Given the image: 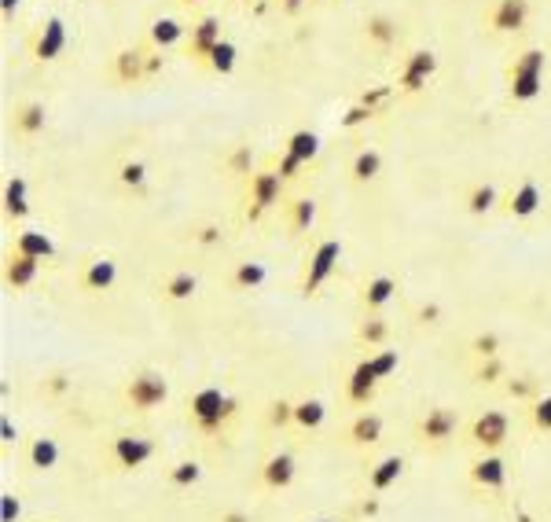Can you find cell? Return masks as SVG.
I'll return each instance as SVG.
<instances>
[{"instance_id": "cell-3", "label": "cell", "mask_w": 551, "mask_h": 522, "mask_svg": "<svg viewBox=\"0 0 551 522\" xmlns=\"http://www.w3.org/2000/svg\"><path fill=\"white\" fill-rule=\"evenodd\" d=\"M118 398H122L125 412L151 416V412H158L169 401V379L162 372H155V368H140V372H133L122 383Z\"/></svg>"}, {"instance_id": "cell-24", "label": "cell", "mask_w": 551, "mask_h": 522, "mask_svg": "<svg viewBox=\"0 0 551 522\" xmlns=\"http://www.w3.org/2000/svg\"><path fill=\"white\" fill-rule=\"evenodd\" d=\"M280 210H283V225H287V232H291V236H305V232H313L316 214H320V203H316L313 195H294V199H287Z\"/></svg>"}, {"instance_id": "cell-61", "label": "cell", "mask_w": 551, "mask_h": 522, "mask_svg": "<svg viewBox=\"0 0 551 522\" xmlns=\"http://www.w3.org/2000/svg\"><path fill=\"white\" fill-rule=\"evenodd\" d=\"M313 522H346V519H313Z\"/></svg>"}, {"instance_id": "cell-54", "label": "cell", "mask_w": 551, "mask_h": 522, "mask_svg": "<svg viewBox=\"0 0 551 522\" xmlns=\"http://www.w3.org/2000/svg\"><path fill=\"white\" fill-rule=\"evenodd\" d=\"M12 445H19V427L12 423V416H4V420H0V449L8 453Z\"/></svg>"}, {"instance_id": "cell-1", "label": "cell", "mask_w": 551, "mask_h": 522, "mask_svg": "<svg viewBox=\"0 0 551 522\" xmlns=\"http://www.w3.org/2000/svg\"><path fill=\"white\" fill-rule=\"evenodd\" d=\"M239 412H243V401L225 394L221 386H199L184 398V420L203 438H225L228 427L239 420Z\"/></svg>"}, {"instance_id": "cell-5", "label": "cell", "mask_w": 551, "mask_h": 522, "mask_svg": "<svg viewBox=\"0 0 551 522\" xmlns=\"http://www.w3.org/2000/svg\"><path fill=\"white\" fill-rule=\"evenodd\" d=\"M338 261H342V239L338 236L320 239V243L305 254V269H302V280H298V295L302 298L320 295V291L327 287V280L335 276Z\"/></svg>"}, {"instance_id": "cell-40", "label": "cell", "mask_w": 551, "mask_h": 522, "mask_svg": "<svg viewBox=\"0 0 551 522\" xmlns=\"http://www.w3.org/2000/svg\"><path fill=\"white\" fill-rule=\"evenodd\" d=\"M236 63H239V48L225 37V41H221V45H217L214 52H210V59H206V67H203V70H210L214 78H228V74L236 70Z\"/></svg>"}, {"instance_id": "cell-43", "label": "cell", "mask_w": 551, "mask_h": 522, "mask_svg": "<svg viewBox=\"0 0 551 522\" xmlns=\"http://www.w3.org/2000/svg\"><path fill=\"white\" fill-rule=\"evenodd\" d=\"M504 394L515 401H537L540 398V383L533 379V375H507L504 379Z\"/></svg>"}, {"instance_id": "cell-58", "label": "cell", "mask_w": 551, "mask_h": 522, "mask_svg": "<svg viewBox=\"0 0 551 522\" xmlns=\"http://www.w3.org/2000/svg\"><path fill=\"white\" fill-rule=\"evenodd\" d=\"M438 317H441V309H438V306L419 309V324H438Z\"/></svg>"}, {"instance_id": "cell-7", "label": "cell", "mask_w": 551, "mask_h": 522, "mask_svg": "<svg viewBox=\"0 0 551 522\" xmlns=\"http://www.w3.org/2000/svg\"><path fill=\"white\" fill-rule=\"evenodd\" d=\"M511 442V416L504 409H482L467 423V445L478 453H504Z\"/></svg>"}, {"instance_id": "cell-38", "label": "cell", "mask_w": 551, "mask_h": 522, "mask_svg": "<svg viewBox=\"0 0 551 522\" xmlns=\"http://www.w3.org/2000/svg\"><path fill=\"white\" fill-rule=\"evenodd\" d=\"M203 482V464L199 460H177L166 467V486L169 489H192Z\"/></svg>"}, {"instance_id": "cell-31", "label": "cell", "mask_w": 551, "mask_h": 522, "mask_svg": "<svg viewBox=\"0 0 551 522\" xmlns=\"http://www.w3.org/2000/svg\"><path fill=\"white\" fill-rule=\"evenodd\" d=\"M26 195H30L26 177H8V181H4V195H0V203H4V217L15 221V225L30 217V199H26Z\"/></svg>"}, {"instance_id": "cell-28", "label": "cell", "mask_w": 551, "mask_h": 522, "mask_svg": "<svg viewBox=\"0 0 551 522\" xmlns=\"http://www.w3.org/2000/svg\"><path fill=\"white\" fill-rule=\"evenodd\" d=\"M23 460L30 471H56L59 467V442L52 434H37L23 449Z\"/></svg>"}, {"instance_id": "cell-39", "label": "cell", "mask_w": 551, "mask_h": 522, "mask_svg": "<svg viewBox=\"0 0 551 522\" xmlns=\"http://www.w3.org/2000/svg\"><path fill=\"white\" fill-rule=\"evenodd\" d=\"M507 375H511V368H507L504 353H500V357H485V361H474V368H471V379H474L478 386H496V383H504Z\"/></svg>"}, {"instance_id": "cell-55", "label": "cell", "mask_w": 551, "mask_h": 522, "mask_svg": "<svg viewBox=\"0 0 551 522\" xmlns=\"http://www.w3.org/2000/svg\"><path fill=\"white\" fill-rule=\"evenodd\" d=\"M309 8V0H280V15L283 19H298Z\"/></svg>"}, {"instance_id": "cell-32", "label": "cell", "mask_w": 551, "mask_h": 522, "mask_svg": "<svg viewBox=\"0 0 551 522\" xmlns=\"http://www.w3.org/2000/svg\"><path fill=\"white\" fill-rule=\"evenodd\" d=\"M349 184H357V188H364V184H372L379 173H383V151L375 148H360L353 159H349Z\"/></svg>"}, {"instance_id": "cell-62", "label": "cell", "mask_w": 551, "mask_h": 522, "mask_svg": "<svg viewBox=\"0 0 551 522\" xmlns=\"http://www.w3.org/2000/svg\"><path fill=\"white\" fill-rule=\"evenodd\" d=\"M232 4H254V0H232Z\"/></svg>"}, {"instance_id": "cell-8", "label": "cell", "mask_w": 551, "mask_h": 522, "mask_svg": "<svg viewBox=\"0 0 551 522\" xmlns=\"http://www.w3.org/2000/svg\"><path fill=\"white\" fill-rule=\"evenodd\" d=\"M26 52H30V59L34 63H56L63 52H67V23L59 19V15H48V19H41V23L30 30V37H26Z\"/></svg>"}, {"instance_id": "cell-46", "label": "cell", "mask_w": 551, "mask_h": 522, "mask_svg": "<svg viewBox=\"0 0 551 522\" xmlns=\"http://www.w3.org/2000/svg\"><path fill=\"white\" fill-rule=\"evenodd\" d=\"M368 361H372L375 375H379V383H386V379H394L397 368H401V353L390 350V346H383V350H375Z\"/></svg>"}, {"instance_id": "cell-25", "label": "cell", "mask_w": 551, "mask_h": 522, "mask_svg": "<svg viewBox=\"0 0 551 522\" xmlns=\"http://www.w3.org/2000/svg\"><path fill=\"white\" fill-rule=\"evenodd\" d=\"M544 96V74H529V70L507 67V100L526 107V103Z\"/></svg>"}, {"instance_id": "cell-49", "label": "cell", "mask_w": 551, "mask_h": 522, "mask_svg": "<svg viewBox=\"0 0 551 522\" xmlns=\"http://www.w3.org/2000/svg\"><path fill=\"white\" fill-rule=\"evenodd\" d=\"M529 427L537 434H551V394L529 401Z\"/></svg>"}, {"instance_id": "cell-13", "label": "cell", "mask_w": 551, "mask_h": 522, "mask_svg": "<svg viewBox=\"0 0 551 522\" xmlns=\"http://www.w3.org/2000/svg\"><path fill=\"white\" fill-rule=\"evenodd\" d=\"M467 482L482 493H504L507 489V460L504 453H478L467 464Z\"/></svg>"}, {"instance_id": "cell-51", "label": "cell", "mask_w": 551, "mask_h": 522, "mask_svg": "<svg viewBox=\"0 0 551 522\" xmlns=\"http://www.w3.org/2000/svg\"><path fill=\"white\" fill-rule=\"evenodd\" d=\"M397 96V85H375V89H364L360 92V103H368L375 114H383L390 107V100Z\"/></svg>"}, {"instance_id": "cell-33", "label": "cell", "mask_w": 551, "mask_h": 522, "mask_svg": "<svg viewBox=\"0 0 551 522\" xmlns=\"http://www.w3.org/2000/svg\"><path fill=\"white\" fill-rule=\"evenodd\" d=\"M265 280H269V269H265L261 261H239L236 269L228 273V291L247 295V291H258V287H265Z\"/></svg>"}, {"instance_id": "cell-27", "label": "cell", "mask_w": 551, "mask_h": 522, "mask_svg": "<svg viewBox=\"0 0 551 522\" xmlns=\"http://www.w3.org/2000/svg\"><path fill=\"white\" fill-rule=\"evenodd\" d=\"M405 475V456H383V460H375L368 467V475H364V486L372 489V493H386V489H394Z\"/></svg>"}, {"instance_id": "cell-48", "label": "cell", "mask_w": 551, "mask_h": 522, "mask_svg": "<svg viewBox=\"0 0 551 522\" xmlns=\"http://www.w3.org/2000/svg\"><path fill=\"white\" fill-rule=\"evenodd\" d=\"M188 239H192L195 247H221L225 243V228L214 225V221H199V225H192Z\"/></svg>"}, {"instance_id": "cell-34", "label": "cell", "mask_w": 551, "mask_h": 522, "mask_svg": "<svg viewBox=\"0 0 551 522\" xmlns=\"http://www.w3.org/2000/svg\"><path fill=\"white\" fill-rule=\"evenodd\" d=\"M195 295H199V276L192 269H173L162 280V298L166 302H192Z\"/></svg>"}, {"instance_id": "cell-4", "label": "cell", "mask_w": 551, "mask_h": 522, "mask_svg": "<svg viewBox=\"0 0 551 522\" xmlns=\"http://www.w3.org/2000/svg\"><path fill=\"white\" fill-rule=\"evenodd\" d=\"M412 438H416L419 449L427 453H445L456 438H460V412L449 409V405H430L416 416L412 423Z\"/></svg>"}, {"instance_id": "cell-30", "label": "cell", "mask_w": 551, "mask_h": 522, "mask_svg": "<svg viewBox=\"0 0 551 522\" xmlns=\"http://www.w3.org/2000/svg\"><path fill=\"white\" fill-rule=\"evenodd\" d=\"M12 250H19L26 258L52 261L56 258V239L48 236V232H37V228H19L12 239Z\"/></svg>"}, {"instance_id": "cell-22", "label": "cell", "mask_w": 551, "mask_h": 522, "mask_svg": "<svg viewBox=\"0 0 551 522\" xmlns=\"http://www.w3.org/2000/svg\"><path fill=\"white\" fill-rule=\"evenodd\" d=\"M114 284H118V261L114 258H96L78 273L81 295H107Z\"/></svg>"}, {"instance_id": "cell-21", "label": "cell", "mask_w": 551, "mask_h": 522, "mask_svg": "<svg viewBox=\"0 0 551 522\" xmlns=\"http://www.w3.org/2000/svg\"><path fill=\"white\" fill-rule=\"evenodd\" d=\"M383 431H386L383 416L364 409L346 423V442L353 445V449H375V445L383 442Z\"/></svg>"}, {"instance_id": "cell-59", "label": "cell", "mask_w": 551, "mask_h": 522, "mask_svg": "<svg viewBox=\"0 0 551 522\" xmlns=\"http://www.w3.org/2000/svg\"><path fill=\"white\" fill-rule=\"evenodd\" d=\"M515 522H537V519H533L529 511H515Z\"/></svg>"}, {"instance_id": "cell-11", "label": "cell", "mask_w": 551, "mask_h": 522, "mask_svg": "<svg viewBox=\"0 0 551 522\" xmlns=\"http://www.w3.org/2000/svg\"><path fill=\"white\" fill-rule=\"evenodd\" d=\"M221 41H225V34H221V19H217V15H199V19H192V23H188L184 56L192 59L195 67H206L210 52H214Z\"/></svg>"}, {"instance_id": "cell-52", "label": "cell", "mask_w": 551, "mask_h": 522, "mask_svg": "<svg viewBox=\"0 0 551 522\" xmlns=\"http://www.w3.org/2000/svg\"><path fill=\"white\" fill-rule=\"evenodd\" d=\"M375 118V111L368 107V103H353L346 114H342V129H357V125H364V122H372Z\"/></svg>"}, {"instance_id": "cell-57", "label": "cell", "mask_w": 551, "mask_h": 522, "mask_svg": "<svg viewBox=\"0 0 551 522\" xmlns=\"http://www.w3.org/2000/svg\"><path fill=\"white\" fill-rule=\"evenodd\" d=\"M19 4H23V0H0V15H4V23H12L15 12H19Z\"/></svg>"}, {"instance_id": "cell-29", "label": "cell", "mask_w": 551, "mask_h": 522, "mask_svg": "<svg viewBox=\"0 0 551 522\" xmlns=\"http://www.w3.org/2000/svg\"><path fill=\"white\" fill-rule=\"evenodd\" d=\"M188 41V26L180 23V19H169V15H162V19H155V23L147 26V45L155 48V52H166V48H177Z\"/></svg>"}, {"instance_id": "cell-18", "label": "cell", "mask_w": 551, "mask_h": 522, "mask_svg": "<svg viewBox=\"0 0 551 522\" xmlns=\"http://www.w3.org/2000/svg\"><path fill=\"white\" fill-rule=\"evenodd\" d=\"M397 291H401L397 276H390V273L368 276V280L360 284V291H357V309H360V313H383V309L397 298Z\"/></svg>"}, {"instance_id": "cell-17", "label": "cell", "mask_w": 551, "mask_h": 522, "mask_svg": "<svg viewBox=\"0 0 551 522\" xmlns=\"http://www.w3.org/2000/svg\"><path fill=\"white\" fill-rule=\"evenodd\" d=\"M147 52H151V45L147 48H140V45H133V48H118L111 56V81L114 85H144L147 81Z\"/></svg>"}, {"instance_id": "cell-2", "label": "cell", "mask_w": 551, "mask_h": 522, "mask_svg": "<svg viewBox=\"0 0 551 522\" xmlns=\"http://www.w3.org/2000/svg\"><path fill=\"white\" fill-rule=\"evenodd\" d=\"M287 203V181L272 166H258L243 181V221H261V217Z\"/></svg>"}, {"instance_id": "cell-37", "label": "cell", "mask_w": 551, "mask_h": 522, "mask_svg": "<svg viewBox=\"0 0 551 522\" xmlns=\"http://www.w3.org/2000/svg\"><path fill=\"white\" fill-rule=\"evenodd\" d=\"M118 184H122L125 192H133V195H144L147 192V181H151V170H147V162L140 159H125L122 166H118Z\"/></svg>"}, {"instance_id": "cell-50", "label": "cell", "mask_w": 551, "mask_h": 522, "mask_svg": "<svg viewBox=\"0 0 551 522\" xmlns=\"http://www.w3.org/2000/svg\"><path fill=\"white\" fill-rule=\"evenodd\" d=\"M70 390H74V379H70V372H63V368H56V372H48L45 379H41V394H48V398H63Z\"/></svg>"}, {"instance_id": "cell-10", "label": "cell", "mask_w": 551, "mask_h": 522, "mask_svg": "<svg viewBox=\"0 0 551 522\" xmlns=\"http://www.w3.org/2000/svg\"><path fill=\"white\" fill-rule=\"evenodd\" d=\"M438 74V56L430 48H416L401 59V70H397V92L401 96H416V92L427 89V81Z\"/></svg>"}, {"instance_id": "cell-41", "label": "cell", "mask_w": 551, "mask_h": 522, "mask_svg": "<svg viewBox=\"0 0 551 522\" xmlns=\"http://www.w3.org/2000/svg\"><path fill=\"white\" fill-rule=\"evenodd\" d=\"M254 170H258V166H254V151H250V144H236V148L225 155V173H232V177H239V181H247Z\"/></svg>"}, {"instance_id": "cell-6", "label": "cell", "mask_w": 551, "mask_h": 522, "mask_svg": "<svg viewBox=\"0 0 551 522\" xmlns=\"http://www.w3.org/2000/svg\"><path fill=\"white\" fill-rule=\"evenodd\" d=\"M158 453V445L147 438V434H111L107 445H103V460L111 467L114 475H133L140 467Z\"/></svg>"}, {"instance_id": "cell-47", "label": "cell", "mask_w": 551, "mask_h": 522, "mask_svg": "<svg viewBox=\"0 0 551 522\" xmlns=\"http://www.w3.org/2000/svg\"><path fill=\"white\" fill-rule=\"evenodd\" d=\"M272 170L280 173L283 181L291 184V181H298V177H302L305 170H309V166H305L302 159H298V155H291V151H276V155H272Z\"/></svg>"}, {"instance_id": "cell-63", "label": "cell", "mask_w": 551, "mask_h": 522, "mask_svg": "<svg viewBox=\"0 0 551 522\" xmlns=\"http://www.w3.org/2000/svg\"><path fill=\"white\" fill-rule=\"evenodd\" d=\"M309 4H327V0H309Z\"/></svg>"}, {"instance_id": "cell-15", "label": "cell", "mask_w": 551, "mask_h": 522, "mask_svg": "<svg viewBox=\"0 0 551 522\" xmlns=\"http://www.w3.org/2000/svg\"><path fill=\"white\" fill-rule=\"evenodd\" d=\"M294 478H298V460H294V453H287V449H276V453H269L258 464V486L269 489V493L291 489Z\"/></svg>"}, {"instance_id": "cell-9", "label": "cell", "mask_w": 551, "mask_h": 522, "mask_svg": "<svg viewBox=\"0 0 551 522\" xmlns=\"http://www.w3.org/2000/svg\"><path fill=\"white\" fill-rule=\"evenodd\" d=\"M529 15H533V4H529V0H489L482 19L489 34L515 37L529 26Z\"/></svg>"}, {"instance_id": "cell-12", "label": "cell", "mask_w": 551, "mask_h": 522, "mask_svg": "<svg viewBox=\"0 0 551 522\" xmlns=\"http://www.w3.org/2000/svg\"><path fill=\"white\" fill-rule=\"evenodd\" d=\"M540 206H544V188L537 184V177H522L511 192H504L500 214H504L507 221H529V217L540 214Z\"/></svg>"}, {"instance_id": "cell-19", "label": "cell", "mask_w": 551, "mask_h": 522, "mask_svg": "<svg viewBox=\"0 0 551 522\" xmlns=\"http://www.w3.org/2000/svg\"><path fill=\"white\" fill-rule=\"evenodd\" d=\"M48 129V107L41 100H19L12 107V133L23 140L41 137Z\"/></svg>"}, {"instance_id": "cell-45", "label": "cell", "mask_w": 551, "mask_h": 522, "mask_svg": "<svg viewBox=\"0 0 551 522\" xmlns=\"http://www.w3.org/2000/svg\"><path fill=\"white\" fill-rule=\"evenodd\" d=\"M507 67L529 70V74H544V70H548V52H544V48H522V52H515V59H511Z\"/></svg>"}, {"instance_id": "cell-42", "label": "cell", "mask_w": 551, "mask_h": 522, "mask_svg": "<svg viewBox=\"0 0 551 522\" xmlns=\"http://www.w3.org/2000/svg\"><path fill=\"white\" fill-rule=\"evenodd\" d=\"M467 350H471L474 361H485V357H500V350H504V335H500V331H478V335L467 342Z\"/></svg>"}, {"instance_id": "cell-36", "label": "cell", "mask_w": 551, "mask_h": 522, "mask_svg": "<svg viewBox=\"0 0 551 522\" xmlns=\"http://www.w3.org/2000/svg\"><path fill=\"white\" fill-rule=\"evenodd\" d=\"M283 151H291L305 166H313V162L320 159V137H316L313 129H294V133H287V140H283Z\"/></svg>"}, {"instance_id": "cell-35", "label": "cell", "mask_w": 551, "mask_h": 522, "mask_svg": "<svg viewBox=\"0 0 551 522\" xmlns=\"http://www.w3.org/2000/svg\"><path fill=\"white\" fill-rule=\"evenodd\" d=\"M327 420V405L320 398H302V401H294V427L305 434H313L320 431Z\"/></svg>"}, {"instance_id": "cell-20", "label": "cell", "mask_w": 551, "mask_h": 522, "mask_svg": "<svg viewBox=\"0 0 551 522\" xmlns=\"http://www.w3.org/2000/svg\"><path fill=\"white\" fill-rule=\"evenodd\" d=\"M394 335V324L386 313H360L357 320V331H353V342H357V350H383L386 342Z\"/></svg>"}, {"instance_id": "cell-60", "label": "cell", "mask_w": 551, "mask_h": 522, "mask_svg": "<svg viewBox=\"0 0 551 522\" xmlns=\"http://www.w3.org/2000/svg\"><path fill=\"white\" fill-rule=\"evenodd\" d=\"M184 4H188V8H195V4H206V0H184Z\"/></svg>"}, {"instance_id": "cell-14", "label": "cell", "mask_w": 551, "mask_h": 522, "mask_svg": "<svg viewBox=\"0 0 551 522\" xmlns=\"http://www.w3.org/2000/svg\"><path fill=\"white\" fill-rule=\"evenodd\" d=\"M379 375H375V368H372V361L368 357H360L353 368H349V375H346V386H342V398L353 405V409H368L375 401V394H379Z\"/></svg>"}, {"instance_id": "cell-44", "label": "cell", "mask_w": 551, "mask_h": 522, "mask_svg": "<svg viewBox=\"0 0 551 522\" xmlns=\"http://www.w3.org/2000/svg\"><path fill=\"white\" fill-rule=\"evenodd\" d=\"M265 427H269V431H287V427H294V401L272 398L269 409H265Z\"/></svg>"}, {"instance_id": "cell-26", "label": "cell", "mask_w": 551, "mask_h": 522, "mask_svg": "<svg viewBox=\"0 0 551 522\" xmlns=\"http://www.w3.org/2000/svg\"><path fill=\"white\" fill-rule=\"evenodd\" d=\"M500 199H504V192L496 188V184L489 181H474L467 192H463V210L471 217H489L500 210Z\"/></svg>"}, {"instance_id": "cell-56", "label": "cell", "mask_w": 551, "mask_h": 522, "mask_svg": "<svg viewBox=\"0 0 551 522\" xmlns=\"http://www.w3.org/2000/svg\"><path fill=\"white\" fill-rule=\"evenodd\" d=\"M217 522H254V515L243 508H225L221 515H217Z\"/></svg>"}, {"instance_id": "cell-16", "label": "cell", "mask_w": 551, "mask_h": 522, "mask_svg": "<svg viewBox=\"0 0 551 522\" xmlns=\"http://www.w3.org/2000/svg\"><path fill=\"white\" fill-rule=\"evenodd\" d=\"M37 276H41V261L26 258V254L8 247L4 265H0V280H4V287H8L12 295H23V291H30V287L37 284Z\"/></svg>"}, {"instance_id": "cell-23", "label": "cell", "mask_w": 551, "mask_h": 522, "mask_svg": "<svg viewBox=\"0 0 551 522\" xmlns=\"http://www.w3.org/2000/svg\"><path fill=\"white\" fill-rule=\"evenodd\" d=\"M360 37H364L375 52H390V48L401 41V26H397L394 15L372 12L368 19H364V26H360Z\"/></svg>"}, {"instance_id": "cell-53", "label": "cell", "mask_w": 551, "mask_h": 522, "mask_svg": "<svg viewBox=\"0 0 551 522\" xmlns=\"http://www.w3.org/2000/svg\"><path fill=\"white\" fill-rule=\"evenodd\" d=\"M23 519V504L15 493H0V522H19Z\"/></svg>"}]
</instances>
